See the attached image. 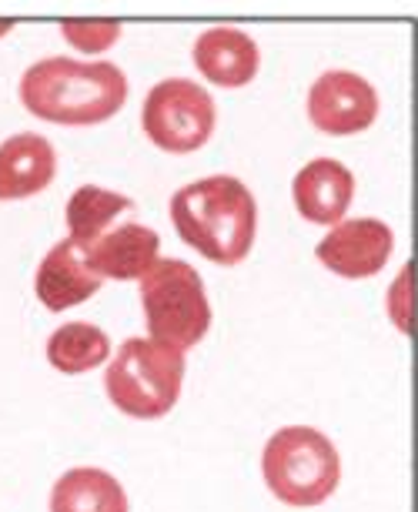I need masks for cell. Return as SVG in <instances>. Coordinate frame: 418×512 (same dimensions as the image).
<instances>
[{"instance_id":"cell-1","label":"cell","mask_w":418,"mask_h":512,"mask_svg":"<svg viewBox=\"0 0 418 512\" xmlns=\"http://www.w3.org/2000/svg\"><path fill=\"white\" fill-rule=\"evenodd\" d=\"M131 94L128 74L114 61L41 57L21 74L17 98L37 121L61 128H97L124 111Z\"/></svg>"},{"instance_id":"cell-2","label":"cell","mask_w":418,"mask_h":512,"mask_svg":"<svg viewBox=\"0 0 418 512\" xmlns=\"http://www.w3.org/2000/svg\"><path fill=\"white\" fill-rule=\"evenodd\" d=\"M171 225L211 265L235 268L255 248L258 201L241 178L208 175L171 195Z\"/></svg>"},{"instance_id":"cell-3","label":"cell","mask_w":418,"mask_h":512,"mask_svg":"<svg viewBox=\"0 0 418 512\" xmlns=\"http://www.w3.org/2000/svg\"><path fill=\"white\" fill-rule=\"evenodd\" d=\"M188 359L154 338H124L104 372V392L111 405L131 419H164L181 399Z\"/></svg>"},{"instance_id":"cell-4","label":"cell","mask_w":418,"mask_h":512,"mask_svg":"<svg viewBox=\"0 0 418 512\" xmlns=\"http://www.w3.org/2000/svg\"><path fill=\"white\" fill-rule=\"evenodd\" d=\"M261 476L278 502L291 509H315L335 496L342 459L325 432L311 425H285L265 442Z\"/></svg>"},{"instance_id":"cell-5","label":"cell","mask_w":418,"mask_h":512,"mask_svg":"<svg viewBox=\"0 0 418 512\" xmlns=\"http://www.w3.org/2000/svg\"><path fill=\"white\" fill-rule=\"evenodd\" d=\"M138 298L144 322H148V338L154 342L188 352L208 335V288H204V278L194 272V265L181 262V258H158L138 278Z\"/></svg>"},{"instance_id":"cell-6","label":"cell","mask_w":418,"mask_h":512,"mask_svg":"<svg viewBox=\"0 0 418 512\" xmlns=\"http://www.w3.org/2000/svg\"><path fill=\"white\" fill-rule=\"evenodd\" d=\"M218 104L191 77H164L141 104V131L164 154H194L215 138Z\"/></svg>"},{"instance_id":"cell-7","label":"cell","mask_w":418,"mask_h":512,"mask_svg":"<svg viewBox=\"0 0 418 512\" xmlns=\"http://www.w3.org/2000/svg\"><path fill=\"white\" fill-rule=\"evenodd\" d=\"M305 114L311 128L328 138H352V134H365L378 121L382 98L368 77L348 67H332L311 81Z\"/></svg>"},{"instance_id":"cell-8","label":"cell","mask_w":418,"mask_h":512,"mask_svg":"<svg viewBox=\"0 0 418 512\" xmlns=\"http://www.w3.org/2000/svg\"><path fill=\"white\" fill-rule=\"evenodd\" d=\"M395 251V231L382 218H342L315 245L318 265L348 282L375 278Z\"/></svg>"},{"instance_id":"cell-9","label":"cell","mask_w":418,"mask_h":512,"mask_svg":"<svg viewBox=\"0 0 418 512\" xmlns=\"http://www.w3.org/2000/svg\"><path fill=\"white\" fill-rule=\"evenodd\" d=\"M191 64L204 81L221 91L248 88L261 71V47L241 27H204L191 44Z\"/></svg>"},{"instance_id":"cell-10","label":"cell","mask_w":418,"mask_h":512,"mask_svg":"<svg viewBox=\"0 0 418 512\" xmlns=\"http://www.w3.org/2000/svg\"><path fill=\"white\" fill-rule=\"evenodd\" d=\"M291 201L295 211L311 225H338L355 201V175L338 158H311L291 178Z\"/></svg>"},{"instance_id":"cell-11","label":"cell","mask_w":418,"mask_h":512,"mask_svg":"<svg viewBox=\"0 0 418 512\" xmlns=\"http://www.w3.org/2000/svg\"><path fill=\"white\" fill-rule=\"evenodd\" d=\"M84 251V262L101 282H138L148 268L161 258V235L141 221H124L104 231Z\"/></svg>"},{"instance_id":"cell-12","label":"cell","mask_w":418,"mask_h":512,"mask_svg":"<svg viewBox=\"0 0 418 512\" xmlns=\"http://www.w3.org/2000/svg\"><path fill=\"white\" fill-rule=\"evenodd\" d=\"M101 278L84 262V251L71 238H61L47 248L34 272V295L41 298L47 312H67V308L84 305L87 298L101 292Z\"/></svg>"},{"instance_id":"cell-13","label":"cell","mask_w":418,"mask_h":512,"mask_svg":"<svg viewBox=\"0 0 418 512\" xmlns=\"http://www.w3.org/2000/svg\"><path fill=\"white\" fill-rule=\"evenodd\" d=\"M57 178V151L37 131H17L0 141V201L41 195Z\"/></svg>"},{"instance_id":"cell-14","label":"cell","mask_w":418,"mask_h":512,"mask_svg":"<svg viewBox=\"0 0 418 512\" xmlns=\"http://www.w3.org/2000/svg\"><path fill=\"white\" fill-rule=\"evenodd\" d=\"M51 512H131L128 492L111 472L77 466L51 489Z\"/></svg>"},{"instance_id":"cell-15","label":"cell","mask_w":418,"mask_h":512,"mask_svg":"<svg viewBox=\"0 0 418 512\" xmlns=\"http://www.w3.org/2000/svg\"><path fill=\"white\" fill-rule=\"evenodd\" d=\"M134 208V201L121 191L101 188V185H81L67 198L64 221H67V238L77 248H87L91 241H97L108 228H114V221L121 215H128Z\"/></svg>"},{"instance_id":"cell-16","label":"cell","mask_w":418,"mask_h":512,"mask_svg":"<svg viewBox=\"0 0 418 512\" xmlns=\"http://www.w3.org/2000/svg\"><path fill=\"white\" fill-rule=\"evenodd\" d=\"M111 359V338L91 322H67L47 338V362L61 375H84Z\"/></svg>"},{"instance_id":"cell-17","label":"cell","mask_w":418,"mask_h":512,"mask_svg":"<svg viewBox=\"0 0 418 512\" xmlns=\"http://www.w3.org/2000/svg\"><path fill=\"white\" fill-rule=\"evenodd\" d=\"M57 31L77 54H84L87 61H97L124 37V24L114 21V17H67Z\"/></svg>"},{"instance_id":"cell-18","label":"cell","mask_w":418,"mask_h":512,"mask_svg":"<svg viewBox=\"0 0 418 512\" xmlns=\"http://www.w3.org/2000/svg\"><path fill=\"white\" fill-rule=\"evenodd\" d=\"M388 312H392L398 332L412 335V262L402 265L392 292H388Z\"/></svg>"},{"instance_id":"cell-19","label":"cell","mask_w":418,"mask_h":512,"mask_svg":"<svg viewBox=\"0 0 418 512\" xmlns=\"http://www.w3.org/2000/svg\"><path fill=\"white\" fill-rule=\"evenodd\" d=\"M17 31V21H7V17H0V41H4V37H11Z\"/></svg>"}]
</instances>
